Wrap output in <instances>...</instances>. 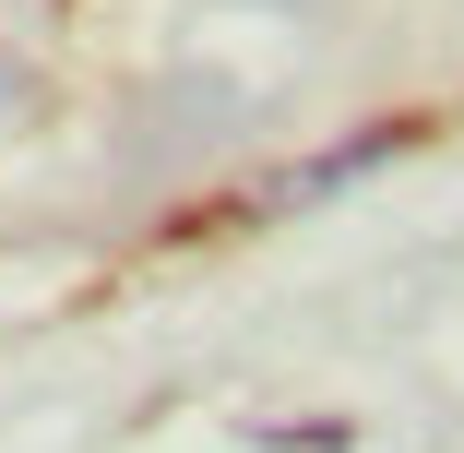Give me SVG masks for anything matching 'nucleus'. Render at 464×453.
I'll use <instances>...</instances> for the list:
<instances>
[{
    "label": "nucleus",
    "instance_id": "obj_1",
    "mask_svg": "<svg viewBox=\"0 0 464 453\" xmlns=\"http://www.w3.org/2000/svg\"><path fill=\"white\" fill-rule=\"evenodd\" d=\"M48 13H60V0H0V72H13V60L48 36Z\"/></svg>",
    "mask_w": 464,
    "mask_h": 453
}]
</instances>
